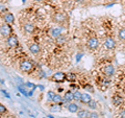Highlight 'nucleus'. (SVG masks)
Listing matches in <instances>:
<instances>
[{
	"label": "nucleus",
	"mask_w": 125,
	"mask_h": 118,
	"mask_svg": "<svg viewBox=\"0 0 125 118\" xmlns=\"http://www.w3.org/2000/svg\"><path fill=\"white\" fill-rule=\"evenodd\" d=\"M4 10H5V7L3 6V4L1 3V13H3V11H4Z\"/></svg>",
	"instance_id": "nucleus-29"
},
{
	"label": "nucleus",
	"mask_w": 125,
	"mask_h": 118,
	"mask_svg": "<svg viewBox=\"0 0 125 118\" xmlns=\"http://www.w3.org/2000/svg\"><path fill=\"white\" fill-rule=\"evenodd\" d=\"M90 118H98L99 115H98V113H96V112H92V113H90Z\"/></svg>",
	"instance_id": "nucleus-25"
},
{
	"label": "nucleus",
	"mask_w": 125,
	"mask_h": 118,
	"mask_svg": "<svg viewBox=\"0 0 125 118\" xmlns=\"http://www.w3.org/2000/svg\"><path fill=\"white\" fill-rule=\"evenodd\" d=\"M34 1H38V2H40V1H43V0H34Z\"/></svg>",
	"instance_id": "nucleus-31"
},
{
	"label": "nucleus",
	"mask_w": 125,
	"mask_h": 118,
	"mask_svg": "<svg viewBox=\"0 0 125 118\" xmlns=\"http://www.w3.org/2000/svg\"><path fill=\"white\" fill-rule=\"evenodd\" d=\"M122 97H120V96H116L114 97V99H113V103H114L115 105H120L121 103H122Z\"/></svg>",
	"instance_id": "nucleus-20"
},
{
	"label": "nucleus",
	"mask_w": 125,
	"mask_h": 118,
	"mask_svg": "<svg viewBox=\"0 0 125 118\" xmlns=\"http://www.w3.org/2000/svg\"><path fill=\"white\" fill-rule=\"evenodd\" d=\"M104 45L107 49H114L116 47V42L113 38H107V39H105V41H104Z\"/></svg>",
	"instance_id": "nucleus-4"
},
{
	"label": "nucleus",
	"mask_w": 125,
	"mask_h": 118,
	"mask_svg": "<svg viewBox=\"0 0 125 118\" xmlns=\"http://www.w3.org/2000/svg\"><path fill=\"white\" fill-rule=\"evenodd\" d=\"M54 95H55V94H54V93H53L52 91H49V92H48V99L52 101V99H53Z\"/></svg>",
	"instance_id": "nucleus-26"
},
{
	"label": "nucleus",
	"mask_w": 125,
	"mask_h": 118,
	"mask_svg": "<svg viewBox=\"0 0 125 118\" xmlns=\"http://www.w3.org/2000/svg\"><path fill=\"white\" fill-rule=\"evenodd\" d=\"M66 77H67V75H66L65 73H62V72H57V73H55V74L53 75V80L55 81V82H62Z\"/></svg>",
	"instance_id": "nucleus-9"
},
{
	"label": "nucleus",
	"mask_w": 125,
	"mask_h": 118,
	"mask_svg": "<svg viewBox=\"0 0 125 118\" xmlns=\"http://www.w3.org/2000/svg\"><path fill=\"white\" fill-rule=\"evenodd\" d=\"M6 43L10 47H16L18 45V39L16 36H10L9 38H7Z\"/></svg>",
	"instance_id": "nucleus-7"
},
{
	"label": "nucleus",
	"mask_w": 125,
	"mask_h": 118,
	"mask_svg": "<svg viewBox=\"0 0 125 118\" xmlns=\"http://www.w3.org/2000/svg\"><path fill=\"white\" fill-rule=\"evenodd\" d=\"M68 111L70 113H77L78 112V106L75 104H69L68 106Z\"/></svg>",
	"instance_id": "nucleus-15"
},
{
	"label": "nucleus",
	"mask_w": 125,
	"mask_h": 118,
	"mask_svg": "<svg viewBox=\"0 0 125 118\" xmlns=\"http://www.w3.org/2000/svg\"><path fill=\"white\" fill-rule=\"evenodd\" d=\"M88 106H89V108H90V109H93V110H94V109H96V108H97L96 100H93V99H92V100L88 104Z\"/></svg>",
	"instance_id": "nucleus-21"
},
{
	"label": "nucleus",
	"mask_w": 125,
	"mask_h": 118,
	"mask_svg": "<svg viewBox=\"0 0 125 118\" xmlns=\"http://www.w3.org/2000/svg\"><path fill=\"white\" fill-rule=\"evenodd\" d=\"M87 118H90V117H87Z\"/></svg>",
	"instance_id": "nucleus-34"
},
{
	"label": "nucleus",
	"mask_w": 125,
	"mask_h": 118,
	"mask_svg": "<svg viewBox=\"0 0 125 118\" xmlns=\"http://www.w3.org/2000/svg\"><path fill=\"white\" fill-rule=\"evenodd\" d=\"M0 33H1L2 37H10V35L11 34V28L10 26L5 23V24H2L1 27H0Z\"/></svg>",
	"instance_id": "nucleus-2"
},
{
	"label": "nucleus",
	"mask_w": 125,
	"mask_h": 118,
	"mask_svg": "<svg viewBox=\"0 0 125 118\" xmlns=\"http://www.w3.org/2000/svg\"><path fill=\"white\" fill-rule=\"evenodd\" d=\"M77 116L79 118H87L88 116H90V113L85 110H80V111L77 112Z\"/></svg>",
	"instance_id": "nucleus-16"
},
{
	"label": "nucleus",
	"mask_w": 125,
	"mask_h": 118,
	"mask_svg": "<svg viewBox=\"0 0 125 118\" xmlns=\"http://www.w3.org/2000/svg\"><path fill=\"white\" fill-rule=\"evenodd\" d=\"M51 1H56V0H51Z\"/></svg>",
	"instance_id": "nucleus-33"
},
{
	"label": "nucleus",
	"mask_w": 125,
	"mask_h": 118,
	"mask_svg": "<svg viewBox=\"0 0 125 118\" xmlns=\"http://www.w3.org/2000/svg\"><path fill=\"white\" fill-rule=\"evenodd\" d=\"M114 72H115V68L113 65H107L104 68V73H105V75H107V76H112L113 74H114Z\"/></svg>",
	"instance_id": "nucleus-11"
},
{
	"label": "nucleus",
	"mask_w": 125,
	"mask_h": 118,
	"mask_svg": "<svg viewBox=\"0 0 125 118\" xmlns=\"http://www.w3.org/2000/svg\"><path fill=\"white\" fill-rule=\"evenodd\" d=\"M119 38L121 39V40H125V28L121 29L119 31Z\"/></svg>",
	"instance_id": "nucleus-23"
},
{
	"label": "nucleus",
	"mask_w": 125,
	"mask_h": 118,
	"mask_svg": "<svg viewBox=\"0 0 125 118\" xmlns=\"http://www.w3.org/2000/svg\"><path fill=\"white\" fill-rule=\"evenodd\" d=\"M52 101L54 104H60V103H62V96L61 95H58V94H55L54 95V97H53V99H52Z\"/></svg>",
	"instance_id": "nucleus-17"
},
{
	"label": "nucleus",
	"mask_w": 125,
	"mask_h": 118,
	"mask_svg": "<svg viewBox=\"0 0 125 118\" xmlns=\"http://www.w3.org/2000/svg\"><path fill=\"white\" fill-rule=\"evenodd\" d=\"M48 117H49V118H54V117H52L51 115H48Z\"/></svg>",
	"instance_id": "nucleus-32"
},
{
	"label": "nucleus",
	"mask_w": 125,
	"mask_h": 118,
	"mask_svg": "<svg viewBox=\"0 0 125 118\" xmlns=\"http://www.w3.org/2000/svg\"><path fill=\"white\" fill-rule=\"evenodd\" d=\"M98 45H99V42L97 38H91L88 40V47L90 49H96Z\"/></svg>",
	"instance_id": "nucleus-3"
},
{
	"label": "nucleus",
	"mask_w": 125,
	"mask_h": 118,
	"mask_svg": "<svg viewBox=\"0 0 125 118\" xmlns=\"http://www.w3.org/2000/svg\"><path fill=\"white\" fill-rule=\"evenodd\" d=\"M61 109H62V107L60 105H57V104H55L54 106H52L51 107V112H53V113H56V112H61Z\"/></svg>",
	"instance_id": "nucleus-18"
},
{
	"label": "nucleus",
	"mask_w": 125,
	"mask_h": 118,
	"mask_svg": "<svg viewBox=\"0 0 125 118\" xmlns=\"http://www.w3.org/2000/svg\"><path fill=\"white\" fill-rule=\"evenodd\" d=\"M74 99L77 100V101H79L81 99V95H83V93L79 92V91H74Z\"/></svg>",
	"instance_id": "nucleus-19"
},
{
	"label": "nucleus",
	"mask_w": 125,
	"mask_h": 118,
	"mask_svg": "<svg viewBox=\"0 0 125 118\" xmlns=\"http://www.w3.org/2000/svg\"><path fill=\"white\" fill-rule=\"evenodd\" d=\"M29 51L32 54H34V56H37V54L40 53L41 48H40V46H39L38 44H31L29 46Z\"/></svg>",
	"instance_id": "nucleus-8"
},
{
	"label": "nucleus",
	"mask_w": 125,
	"mask_h": 118,
	"mask_svg": "<svg viewBox=\"0 0 125 118\" xmlns=\"http://www.w3.org/2000/svg\"><path fill=\"white\" fill-rule=\"evenodd\" d=\"M53 21L56 22V23H62L65 20H66V16L62 13H56L53 15Z\"/></svg>",
	"instance_id": "nucleus-5"
},
{
	"label": "nucleus",
	"mask_w": 125,
	"mask_h": 118,
	"mask_svg": "<svg viewBox=\"0 0 125 118\" xmlns=\"http://www.w3.org/2000/svg\"><path fill=\"white\" fill-rule=\"evenodd\" d=\"M4 21H5V23H7V24H13L14 21H15L14 15L10 14V13L4 15Z\"/></svg>",
	"instance_id": "nucleus-12"
},
{
	"label": "nucleus",
	"mask_w": 125,
	"mask_h": 118,
	"mask_svg": "<svg viewBox=\"0 0 125 118\" xmlns=\"http://www.w3.org/2000/svg\"><path fill=\"white\" fill-rule=\"evenodd\" d=\"M20 69L22 70L23 72H30L31 70L33 69V65H32V63L29 62V61H23L21 62V64H20Z\"/></svg>",
	"instance_id": "nucleus-1"
},
{
	"label": "nucleus",
	"mask_w": 125,
	"mask_h": 118,
	"mask_svg": "<svg viewBox=\"0 0 125 118\" xmlns=\"http://www.w3.org/2000/svg\"><path fill=\"white\" fill-rule=\"evenodd\" d=\"M120 116H121V118H125V109L120 112Z\"/></svg>",
	"instance_id": "nucleus-28"
},
{
	"label": "nucleus",
	"mask_w": 125,
	"mask_h": 118,
	"mask_svg": "<svg viewBox=\"0 0 125 118\" xmlns=\"http://www.w3.org/2000/svg\"><path fill=\"white\" fill-rule=\"evenodd\" d=\"M49 34H50V37H51L52 39H55V40H56L58 37L62 36V29L55 27V28H52L51 30H50Z\"/></svg>",
	"instance_id": "nucleus-6"
},
{
	"label": "nucleus",
	"mask_w": 125,
	"mask_h": 118,
	"mask_svg": "<svg viewBox=\"0 0 125 118\" xmlns=\"http://www.w3.org/2000/svg\"><path fill=\"white\" fill-rule=\"evenodd\" d=\"M6 111V108L4 107V106H3V105H1V106H0V113H1V114H3V113H4Z\"/></svg>",
	"instance_id": "nucleus-27"
},
{
	"label": "nucleus",
	"mask_w": 125,
	"mask_h": 118,
	"mask_svg": "<svg viewBox=\"0 0 125 118\" xmlns=\"http://www.w3.org/2000/svg\"><path fill=\"white\" fill-rule=\"evenodd\" d=\"M24 30L27 34H31L34 30V26L31 23H26V24H24Z\"/></svg>",
	"instance_id": "nucleus-14"
},
{
	"label": "nucleus",
	"mask_w": 125,
	"mask_h": 118,
	"mask_svg": "<svg viewBox=\"0 0 125 118\" xmlns=\"http://www.w3.org/2000/svg\"><path fill=\"white\" fill-rule=\"evenodd\" d=\"M56 42H57V44H64V43L66 42V38L64 36H61V37H58L56 39Z\"/></svg>",
	"instance_id": "nucleus-22"
},
{
	"label": "nucleus",
	"mask_w": 125,
	"mask_h": 118,
	"mask_svg": "<svg viewBox=\"0 0 125 118\" xmlns=\"http://www.w3.org/2000/svg\"><path fill=\"white\" fill-rule=\"evenodd\" d=\"M91 100H92V98H91V96H90L88 93H83V95H81V99H80L81 103L88 105Z\"/></svg>",
	"instance_id": "nucleus-13"
},
{
	"label": "nucleus",
	"mask_w": 125,
	"mask_h": 118,
	"mask_svg": "<svg viewBox=\"0 0 125 118\" xmlns=\"http://www.w3.org/2000/svg\"><path fill=\"white\" fill-rule=\"evenodd\" d=\"M67 80L70 81V82H73L74 80H75V74H73V73H69L68 75H67Z\"/></svg>",
	"instance_id": "nucleus-24"
},
{
	"label": "nucleus",
	"mask_w": 125,
	"mask_h": 118,
	"mask_svg": "<svg viewBox=\"0 0 125 118\" xmlns=\"http://www.w3.org/2000/svg\"><path fill=\"white\" fill-rule=\"evenodd\" d=\"M75 2H78V3H81V2H83L84 0H74Z\"/></svg>",
	"instance_id": "nucleus-30"
},
{
	"label": "nucleus",
	"mask_w": 125,
	"mask_h": 118,
	"mask_svg": "<svg viewBox=\"0 0 125 118\" xmlns=\"http://www.w3.org/2000/svg\"><path fill=\"white\" fill-rule=\"evenodd\" d=\"M74 99V93L71 91H68L64 95V101L65 103H71V100Z\"/></svg>",
	"instance_id": "nucleus-10"
}]
</instances>
